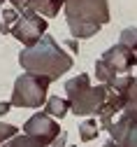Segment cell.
I'll list each match as a JSON object with an SVG mask.
<instances>
[{
    "instance_id": "6da1fadb",
    "label": "cell",
    "mask_w": 137,
    "mask_h": 147,
    "mask_svg": "<svg viewBox=\"0 0 137 147\" xmlns=\"http://www.w3.org/2000/svg\"><path fill=\"white\" fill-rule=\"evenodd\" d=\"M19 63H21V68L26 72L49 77L53 82V80H58L61 75H65L72 68V56L61 49V45H58L51 35H44L35 47L21 49Z\"/></svg>"
},
{
    "instance_id": "7a4b0ae2",
    "label": "cell",
    "mask_w": 137,
    "mask_h": 147,
    "mask_svg": "<svg viewBox=\"0 0 137 147\" xmlns=\"http://www.w3.org/2000/svg\"><path fill=\"white\" fill-rule=\"evenodd\" d=\"M65 21L74 40H86L109 21L107 0H65Z\"/></svg>"
},
{
    "instance_id": "3957f363",
    "label": "cell",
    "mask_w": 137,
    "mask_h": 147,
    "mask_svg": "<svg viewBox=\"0 0 137 147\" xmlns=\"http://www.w3.org/2000/svg\"><path fill=\"white\" fill-rule=\"evenodd\" d=\"M65 94L70 100V107L77 117H91L102 110V105L109 98V86L107 84H88V75H77L65 82Z\"/></svg>"
},
{
    "instance_id": "277c9868",
    "label": "cell",
    "mask_w": 137,
    "mask_h": 147,
    "mask_svg": "<svg viewBox=\"0 0 137 147\" xmlns=\"http://www.w3.org/2000/svg\"><path fill=\"white\" fill-rule=\"evenodd\" d=\"M49 84H51L49 77L23 72V75L16 77V82H14L9 103L16 105V107H42L49 100V96H47Z\"/></svg>"
},
{
    "instance_id": "5b68a950",
    "label": "cell",
    "mask_w": 137,
    "mask_h": 147,
    "mask_svg": "<svg viewBox=\"0 0 137 147\" xmlns=\"http://www.w3.org/2000/svg\"><path fill=\"white\" fill-rule=\"evenodd\" d=\"M12 35L19 42H23L26 49H30L47 35V19L30 12V9H23L21 16H19V21L12 26Z\"/></svg>"
},
{
    "instance_id": "8992f818",
    "label": "cell",
    "mask_w": 137,
    "mask_h": 147,
    "mask_svg": "<svg viewBox=\"0 0 137 147\" xmlns=\"http://www.w3.org/2000/svg\"><path fill=\"white\" fill-rule=\"evenodd\" d=\"M23 133L37 138V140L44 142V145H53V140L61 136L63 131H61V124H56L53 117H49L47 112H37V115H33L23 124Z\"/></svg>"
},
{
    "instance_id": "52a82bcc",
    "label": "cell",
    "mask_w": 137,
    "mask_h": 147,
    "mask_svg": "<svg viewBox=\"0 0 137 147\" xmlns=\"http://www.w3.org/2000/svg\"><path fill=\"white\" fill-rule=\"evenodd\" d=\"M109 138L116 147H137V117L121 112L109 126Z\"/></svg>"
},
{
    "instance_id": "ba28073f",
    "label": "cell",
    "mask_w": 137,
    "mask_h": 147,
    "mask_svg": "<svg viewBox=\"0 0 137 147\" xmlns=\"http://www.w3.org/2000/svg\"><path fill=\"white\" fill-rule=\"evenodd\" d=\"M102 61L119 75V72H128L130 68H135L137 65V54L130 49V47H126V45H114V47H109L105 54H102Z\"/></svg>"
},
{
    "instance_id": "9c48e42d",
    "label": "cell",
    "mask_w": 137,
    "mask_h": 147,
    "mask_svg": "<svg viewBox=\"0 0 137 147\" xmlns=\"http://www.w3.org/2000/svg\"><path fill=\"white\" fill-rule=\"evenodd\" d=\"M26 9L44 16V19H51V16H56L61 9H65V0H28Z\"/></svg>"
},
{
    "instance_id": "30bf717a",
    "label": "cell",
    "mask_w": 137,
    "mask_h": 147,
    "mask_svg": "<svg viewBox=\"0 0 137 147\" xmlns=\"http://www.w3.org/2000/svg\"><path fill=\"white\" fill-rule=\"evenodd\" d=\"M44 112L53 119H63L67 112H72V107H70V100H65L61 96H49V100L44 105Z\"/></svg>"
},
{
    "instance_id": "8fae6325",
    "label": "cell",
    "mask_w": 137,
    "mask_h": 147,
    "mask_svg": "<svg viewBox=\"0 0 137 147\" xmlns=\"http://www.w3.org/2000/svg\"><path fill=\"white\" fill-rule=\"evenodd\" d=\"M98 133H100V124H98L95 119H84L82 124H79V138L84 140V142H91V140H95L98 138Z\"/></svg>"
},
{
    "instance_id": "7c38bea8",
    "label": "cell",
    "mask_w": 137,
    "mask_h": 147,
    "mask_svg": "<svg viewBox=\"0 0 137 147\" xmlns=\"http://www.w3.org/2000/svg\"><path fill=\"white\" fill-rule=\"evenodd\" d=\"M123 112L137 117V77H132V84L126 91V110H123Z\"/></svg>"
},
{
    "instance_id": "4fadbf2b",
    "label": "cell",
    "mask_w": 137,
    "mask_h": 147,
    "mask_svg": "<svg viewBox=\"0 0 137 147\" xmlns=\"http://www.w3.org/2000/svg\"><path fill=\"white\" fill-rule=\"evenodd\" d=\"M95 77H98V82H100V84H107V86H109V84L116 80V72L100 59V61L95 63Z\"/></svg>"
},
{
    "instance_id": "5bb4252c",
    "label": "cell",
    "mask_w": 137,
    "mask_h": 147,
    "mask_svg": "<svg viewBox=\"0 0 137 147\" xmlns=\"http://www.w3.org/2000/svg\"><path fill=\"white\" fill-rule=\"evenodd\" d=\"M0 147H47L44 142H40L37 138H33V136H16V138H12V140H7L5 145H0Z\"/></svg>"
},
{
    "instance_id": "9a60e30c",
    "label": "cell",
    "mask_w": 137,
    "mask_h": 147,
    "mask_svg": "<svg viewBox=\"0 0 137 147\" xmlns=\"http://www.w3.org/2000/svg\"><path fill=\"white\" fill-rule=\"evenodd\" d=\"M121 45L130 47L135 54H137V28H126L121 33Z\"/></svg>"
},
{
    "instance_id": "2e32d148",
    "label": "cell",
    "mask_w": 137,
    "mask_h": 147,
    "mask_svg": "<svg viewBox=\"0 0 137 147\" xmlns=\"http://www.w3.org/2000/svg\"><path fill=\"white\" fill-rule=\"evenodd\" d=\"M16 136H19V128L14 124H3L0 121V145H5L7 140H12Z\"/></svg>"
},
{
    "instance_id": "e0dca14e",
    "label": "cell",
    "mask_w": 137,
    "mask_h": 147,
    "mask_svg": "<svg viewBox=\"0 0 137 147\" xmlns=\"http://www.w3.org/2000/svg\"><path fill=\"white\" fill-rule=\"evenodd\" d=\"M19 21V9H14V7H9V9H3V24H16Z\"/></svg>"
},
{
    "instance_id": "ac0fdd59",
    "label": "cell",
    "mask_w": 137,
    "mask_h": 147,
    "mask_svg": "<svg viewBox=\"0 0 137 147\" xmlns=\"http://www.w3.org/2000/svg\"><path fill=\"white\" fill-rule=\"evenodd\" d=\"M65 142H67V133L63 131L61 136H58V138L53 140V145H51V147H65Z\"/></svg>"
},
{
    "instance_id": "d6986e66",
    "label": "cell",
    "mask_w": 137,
    "mask_h": 147,
    "mask_svg": "<svg viewBox=\"0 0 137 147\" xmlns=\"http://www.w3.org/2000/svg\"><path fill=\"white\" fill-rule=\"evenodd\" d=\"M9 3L14 5V9H19V12H23V9H26V3H28V0H9Z\"/></svg>"
},
{
    "instance_id": "ffe728a7",
    "label": "cell",
    "mask_w": 137,
    "mask_h": 147,
    "mask_svg": "<svg viewBox=\"0 0 137 147\" xmlns=\"http://www.w3.org/2000/svg\"><path fill=\"white\" fill-rule=\"evenodd\" d=\"M9 107H12V103H9V100H3V103H0V117L7 115V112H9Z\"/></svg>"
},
{
    "instance_id": "44dd1931",
    "label": "cell",
    "mask_w": 137,
    "mask_h": 147,
    "mask_svg": "<svg viewBox=\"0 0 137 147\" xmlns=\"http://www.w3.org/2000/svg\"><path fill=\"white\" fill-rule=\"evenodd\" d=\"M67 47H70V49H74V51H79V49H77V42H74V40H70V42H67Z\"/></svg>"
},
{
    "instance_id": "7402d4cb",
    "label": "cell",
    "mask_w": 137,
    "mask_h": 147,
    "mask_svg": "<svg viewBox=\"0 0 137 147\" xmlns=\"http://www.w3.org/2000/svg\"><path fill=\"white\" fill-rule=\"evenodd\" d=\"M102 147H116V145H114V142H112V140H109V142H105V145H102Z\"/></svg>"
},
{
    "instance_id": "603a6c76",
    "label": "cell",
    "mask_w": 137,
    "mask_h": 147,
    "mask_svg": "<svg viewBox=\"0 0 137 147\" xmlns=\"http://www.w3.org/2000/svg\"><path fill=\"white\" fill-rule=\"evenodd\" d=\"M3 3H5V0H0V5H3Z\"/></svg>"
},
{
    "instance_id": "cb8c5ba5",
    "label": "cell",
    "mask_w": 137,
    "mask_h": 147,
    "mask_svg": "<svg viewBox=\"0 0 137 147\" xmlns=\"http://www.w3.org/2000/svg\"><path fill=\"white\" fill-rule=\"evenodd\" d=\"M72 147H74V145H72Z\"/></svg>"
}]
</instances>
